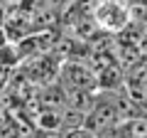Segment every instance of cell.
Returning <instances> with one entry per match:
<instances>
[{
	"mask_svg": "<svg viewBox=\"0 0 147 138\" xmlns=\"http://www.w3.org/2000/svg\"><path fill=\"white\" fill-rule=\"evenodd\" d=\"M118 121H120V113H118L115 96L113 94H98V96H93V104L86 111L84 128L91 136H108V131Z\"/></svg>",
	"mask_w": 147,
	"mask_h": 138,
	"instance_id": "1",
	"label": "cell"
},
{
	"mask_svg": "<svg viewBox=\"0 0 147 138\" xmlns=\"http://www.w3.org/2000/svg\"><path fill=\"white\" fill-rule=\"evenodd\" d=\"M93 17H96L98 25L105 27V30L123 32L125 25L130 22V10H127V5L120 3V0H100L98 5H96Z\"/></svg>",
	"mask_w": 147,
	"mask_h": 138,
	"instance_id": "2",
	"label": "cell"
},
{
	"mask_svg": "<svg viewBox=\"0 0 147 138\" xmlns=\"http://www.w3.org/2000/svg\"><path fill=\"white\" fill-rule=\"evenodd\" d=\"M61 81L66 84V89H96V74L91 72L88 67L84 64H76V62H69L64 64V72H61Z\"/></svg>",
	"mask_w": 147,
	"mask_h": 138,
	"instance_id": "3",
	"label": "cell"
},
{
	"mask_svg": "<svg viewBox=\"0 0 147 138\" xmlns=\"http://www.w3.org/2000/svg\"><path fill=\"white\" fill-rule=\"evenodd\" d=\"M108 136H123V138H147V113H135L130 118H120L108 131Z\"/></svg>",
	"mask_w": 147,
	"mask_h": 138,
	"instance_id": "4",
	"label": "cell"
},
{
	"mask_svg": "<svg viewBox=\"0 0 147 138\" xmlns=\"http://www.w3.org/2000/svg\"><path fill=\"white\" fill-rule=\"evenodd\" d=\"M61 109H64V106H61ZM61 109H49V106H44V111L37 113L34 126H39L42 131L61 133Z\"/></svg>",
	"mask_w": 147,
	"mask_h": 138,
	"instance_id": "5",
	"label": "cell"
},
{
	"mask_svg": "<svg viewBox=\"0 0 147 138\" xmlns=\"http://www.w3.org/2000/svg\"><path fill=\"white\" fill-rule=\"evenodd\" d=\"M127 3H130V0H127Z\"/></svg>",
	"mask_w": 147,
	"mask_h": 138,
	"instance_id": "6",
	"label": "cell"
}]
</instances>
